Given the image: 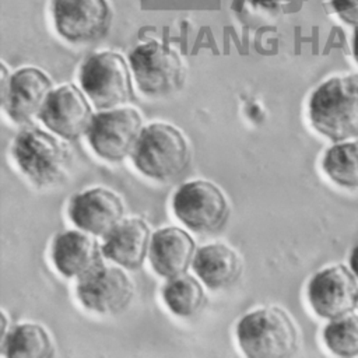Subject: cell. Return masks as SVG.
<instances>
[{
  "label": "cell",
  "mask_w": 358,
  "mask_h": 358,
  "mask_svg": "<svg viewBox=\"0 0 358 358\" xmlns=\"http://www.w3.org/2000/svg\"><path fill=\"white\" fill-rule=\"evenodd\" d=\"M312 127L333 143L358 138V74L331 76L310 94Z\"/></svg>",
  "instance_id": "cell-1"
},
{
  "label": "cell",
  "mask_w": 358,
  "mask_h": 358,
  "mask_svg": "<svg viewBox=\"0 0 358 358\" xmlns=\"http://www.w3.org/2000/svg\"><path fill=\"white\" fill-rule=\"evenodd\" d=\"M239 348L249 358H287L299 345L298 329L281 308L268 306L246 313L236 326Z\"/></svg>",
  "instance_id": "cell-2"
},
{
  "label": "cell",
  "mask_w": 358,
  "mask_h": 358,
  "mask_svg": "<svg viewBox=\"0 0 358 358\" xmlns=\"http://www.w3.org/2000/svg\"><path fill=\"white\" fill-rule=\"evenodd\" d=\"M140 173L165 182L180 175L190 162L187 140L176 127L157 122L145 126L131 152Z\"/></svg>",
  "instance_id": "cell-3"
},
{
  "label": "cell",
  "mask_w": 358,
  "mask_h": 358,
  "mask_svg": "<svg viewBox=\"0 0 358 358\" xmlns=\"http://www.w3.org/2000/svg\"><path fill=\"white\" fill-rule=\"evenodd\" d=\"M11 152L20 171L39 187L63 182L71 164L69 148L57 137L41 129L20 131Z\"/></svg>",
  "instance_id": "cell-4"
},
{
  "label": "cell",
  "mask_w": 358,
  "mask_h": 358,
  "mask_svg": "<svg viewBox=\"0 0 358 358\" xmlns=\"http://www.w3.org/2000/svg\"><path fill=\"white\" fill-rule=\"evenodd\" d=\"M133 80L129 62L113 50L90 55L78 71L80 87L98 110L119 108L130 102Z\"/></svg>",
  "instance_id": "cell-5"
},
{
  "label": "cell",
  "mask_w": 358,
  "mask_h": 358,
  "mask_svg": "<svg viewBox=\"0 0 358 358\" xmlns=\"http://www.w3.org/2000/svg\"><path fill=\"white\" fill-rule=\"evenodd\" d=\"M134 83L147 96H166L179 91L185 83L186 70L182 56L171 45L157 39L145 41L129 53Z\"/></svg>",
  "instance_id": "cell-6"
},
{
  "label": "cell",
  "mask_w": 358,
  "mask_h": 358,
  "mask_svg": "<svg viewBox=\"0 0 358 358\" xmlns=\"http://www.w3.org/2000/svg\"><path fill=\"white\" fill-rule=\"evenodd\" d=\"M172 208L182 224L199 234L221 229L229 217L225 194L208 180H192L180 185L172 197Z\"/></svg>",
  "instance_id": "cell-7"
},
{
  "label": "cell",
  "mask_w": 358,
  "mask_h": 358,
  "mask_svg": "<svg viewBox=\"0 0 358 358\" xmlns=\"http://www.w3.org/2000/svg\"><path fill=\"white\" fill-rule=\"evenodd\" d=\"M141 131L143 119L138 110L119 106L99 110L92 116L87 140L99 158L120 162L133 152Z\"/></svg>",
  "instance_id": "cell-8"
},
{
  "label": "cell",
  "mask_w": 358,
  "mask_h": 358,
  "mask_svg": "<svg viewBox=\"0 0 358 358\" xmlns=\"http://www.w3.org/2000/svg\"><path fill=\"white\" fill-rule=\"evenodd\" d=\"M50 15L62 39L84 45L99 41L109 32L113 8L109 0H52Z\"/></svg>",
  "instance_id": "cell-9"
},
{
  "label": "cell",
  "mask_w": 358,
  "mask_h": 358,
  "mask_svg": "<svg viewBox=\"0 0 358 358\" xmlns=\"http://www.w3.org/2000/svg\"><path fill=\"white\" fill-rule=\"evenodd\" d=\"M306 298L316 316L331 320L358 309V278L345 264L316 271L306 287Z\"/></svg>",
  "instance_id": "cell-10"
},
{
  "label": "cell",
  "mask_w": 358,
  "mask_h": 358,
  "mask_svg": "<svg viewBox=\"0 0 358 358\" xmlns=\"http://www.w3.org/2000/svg\"><path fill=\"white\" fill-rule=\"evenodd\" d=\"M92 116L87 94L67 83L50 91L38 117L53 134L71 141L87 134Z\"/></svg>",
  "instance_id": "cell-11"
},
{
  "label": "cell",
  "mask_w": 358,
  "mask_h": 358,
  "mask_svg": "<svg viewBox=\"0 0 358 358\" xmlns=\"http://www.w3.org/2000/svg\"><path fill=\"white\" fill-rule=\"evenodd\" d=\"M76 292L88 310L98 315H117L130 305L134 287L122 268L102 263L78 280Z\"/></svg>",
  "instance_id": "cell-12"
},
{
  "label": "cell",
  "mask_w": 358,
  "mask_h": 358,
  "mask_svg": "<svg viewBox=\"0 0 358 358\" xmlns=\"http://www.w3.org/2000/svg\"><path fill=\"white\" fill-rule=\"evenodd\" d=\"M67 213L78 229L105 238L123 220L124 207L112 190L92 187L73 196Z\"/></svg>",
  "instance_id": "cell-13"
},
{
  "label": "cell",
  "mask_w": 358,
  "mask_h": 358,
  "mask_svg": "<svg viewBox=\"0 0 358 358\" xmlns=\"http://www.w3.org/2000/svg\"><path fill=\"white\" fill-rule=\"evenodd\" d=\"M53 90L50 77L41 69L27 66L11 73L10 85L1 108L20 124L29 123L39 112Z\"/></svg>",
  "instance_id": "cell-14"
},
{
  "label": "cell",
  "mask_w": 358,
  "mask_h": 358,
  "mask_svg": "<svg viewBox=\"0 0 358 358\" xmlns=\"http://www.w3.org/2000/svg\"><path fill=\"white\" fill-rule=\"evenodd\" d=\"M102 246L81 229L62 232L53 239L52 262L64 277L80 280L102 264Z\"/></svg>",
  "instance_id": "cell-15"
},
{
  "label": "cell",
  "mask_w": 358,
  "mask_h": 358,
  "mask_svg": "<svg viewBox=\"0 0 358 358\" xmlns=\"http://www.w3.org/2000/svg\"><path fill=\"white\" fill-rule=\"evenodd\" d=\"M194 253L196 243L182 228L166 227L151 235L148 250L151 267L166 280L185 274L193 262Z\"/></svg>",
  "instance_id": "cell-16"
},
{
  "label": "cell",
  "mask_w": 358,
  "mask_h": 358,
  "mask_svg": "<svg viewBox=\"0 0 358 358\" xmlns=\"http://www.w3.org/2000/svg\"><path fill=\"white\" fill-rule=\"evenodd\" d=\"M151 232L141 218L122 220L105 238L102 246L103 257L127 270L143 266L150 250Z\"/></svg>",
  "instance_id": "cell-17"
},
{
  "label": "cell",
  "mask_w": 358,
  "mask_h": 358,
  "mask_svg": "<svg viewBox=\"0 0 358 358\" xmlns=\"http://www.w3.org/2000/svg\"><path fill=\"white\" fill-rule=\"evenodd\" d=\"M192 267L210 289H222L238 281L242 262L235 250L224 243H208L196 250Z\"/></svg>",
  "instance_id": "cell-18"
},
{
  "label": "cell",
  "mask_w": 358,
  "mask_h": 358,
  "mask_svg": "<svg viewBox=\"0 0 358 358\" xmlns=\"http://www.w3.org/2000/svg\"><path fill=\"white\" fill-rule=\"evenodd\" d=\"M0 354L6 358H50L55 345L49 333L36 323L17 324L0 340Z\"/></svg>",
  "instance_id": "cell-19"
},
{
  "label": "cell",
  "mask_w": 358,
  "mask_h": 358,
  "mask_svg": "<svg viewBox=\"0 0 358 358\" xmlns=\"http://www.w3.org/2000/svg\"><path fill=\"white\" fill-rule=\"evenodd\" d=\"M322 169L337 186L358 190V138L338 141L327 148Z\"/></svg>",
  "instance_id": "cell-20"
},
{
  "label": "cell",
  "mask_w": 358,
  "mask_h": 358,
  "mask_svg": "<svg viewBox=\"0 0 358 358\" xmlns=\"http://www.w3.org/2000/svg\"><path fill=\"white\" fill-rule=\"evenodd\" d=\"M162 298L168 309L179 317L194 316L206 303L201 284L187 274L169 278L162 288Z\"/></svg>",
  "instance_id": "cell-21"
},
{
  "label": "cell",
  "mask_w": 358,
  "mask_h": 358,
  "mask_svg": "<svg viewBox=\"0 0 358 358\" xmlns=\"http://www.w3.org/2000/svg\"><path fill=\"white\" fill-rule=\"evenodd\" d=\"M323 343L337 357H358V315L352 312L329 320L323 329Z\"/></svg>",
  "instance_id": "cell-22"
},
{
  "label": "cell",
  "mask_w": 358,
  "mask_h": 358,
  "mask_svg": "<svg viewBox=\"0 0 358 358\" xmlns=\"http://www.w3.org/2000/svg\"><path fill=\"white\" fill-rule=\"evenodd\" d=\"M330 4L343 22L358 27V0H330Z\"/></svg>",
  "instance_id": "cell-23"
},
{
  "label": "cell",
  "mask_w": 358,
  "mask_h": 358,
  "mask_svg": "<svg viewBox=\"0 0 358 358\" xmlns=\"http://www.w3.org/2000/svg\"><path fill=\"white\" fill-rule=\"evenodd\" d=\"M11 71L7 69V64L4 62L0 63V99L3 101L7 95L8 85H10Z\"/></svg>",
  "instance_id": "cell-24"
},
{
  "label": "cell",
  "mask_w": 358,
  "mask_h": 358,
  "mask_svg": "<svg viewBox=\"0 0 358 358\" xmlns=\"http://www.w3.org/2000/svg\"><path fill=\"white\" fill-rule=\"evenodd\" d=\"M348 263H350V268L352 270V273H354V274L357 275V278H358V243L351 249Z\"/></svg>",
  "instance_id": "cell-25"
},
{
  "label": "cell",
  "mask_w": 358,
  "mask_h": 358,
  "mask_svg": "<svg viewBox=\"0 0 358 358\" xmlns=\"http://www.w3.org/2000/svg\"><path fill=\"white\" fill-rule=\"evenodd\" d=\"M352 55L355 62L358 63V27L354 28V35H352Z\"/></svg>",
  "instance_id": "cell-26"
},
{
  "label": "cell",
  "mask_w": 358,
  "mask_h": 358,
  "mask_svg": "<svg viewBox=\"0 0 358 358\" xmlns=\"http://www.w3.org/2000/svg\"><path fill=\"white\" fill-rule=\"evenodd\" d=\"M8 333L7 330V316H6V312L1 310V330H0V340L6 337V334Z\"/></svg>",
  "instance_id": "cell-27"
}]
</instances>
